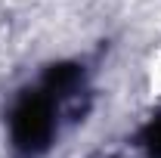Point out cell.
<instances>
[{
  "instance_id": "6da1fadb",
  "label": "cell",
  "mask_w": 161,
  "mask_h": 158,
  "mask_svg": "<svg viewBox=\"0 0 161 158\" xmlns=\"http://www.w3.org/2000/svg\"><path fill=\"white\" fill-rule=\"evenodd\" d=\"M146 87L155 99H161V47H155L149 53V62H146Z\"/></svg>"
}]
</instances>
